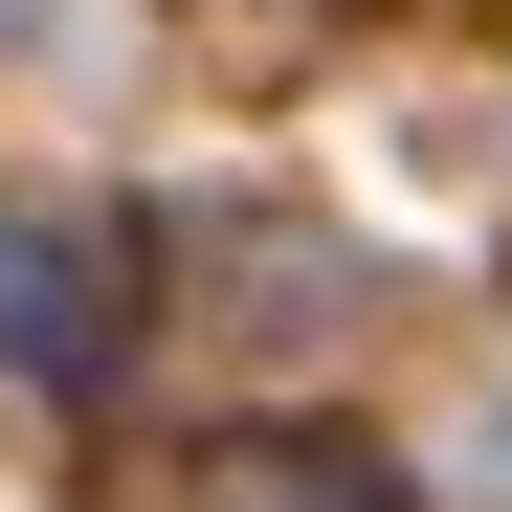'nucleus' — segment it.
<instances>
[{
    "instance_id": "nucleus-1",
    "label": "nucleus",
    "mask_w": 512,
    "mask_h": 512,
    "mask_svg": "<svg viewBox=\"0 0 512 512\" xmlns=\"http://www.w3.org/2000/svg\"><path fill=\"white\" fill-rule=\"evenodd\" d=\"M179 312L223 334V357H268V379H312V357H357V245H334L312 201H179Z\"/></svg>"
},
{
    "instance_id": "nucleus-2",
    "label": "nucleus",
    "mask_w": 512,
    "mask_h": 512,
    "mask_svg": "<svg viewBox=\"0 0 512 512\" xmlns=\"http://www.w3.org/2000/svg\"><path fill=\"white\" fill-rule=\"evenodd\" d=\"M134 290H156L134 223L0 201V379H23V401H112V379H134Z\"/></svg>"
},
{
    "instance_id": "nucleus-3",
    "label": "nucleus",
    "mask_w": 512,
    "mask_h": 512,
    "mask_svg": "<svg viewBox=\"0 0 512 512\" xmlns=\"http://www.w3.org/2000/svg\"><path fill=\"white\" fill-rule=\"evenodd\" d=\"M179 23V67H223V90H312L334 45H357V0H156Z\"/></svg>"
},
{
    "instance_id": "nucleus-4",
    "label": "nucleus",
    "mask_w": 512,
    "mask_h": 512,
    "mask_svg": "<svg viewBox=\"0 0 512 512\" xmlns=\"http://www.w3.org/2000/svg\"><path fill=\"white\" fill-rule=\"evenodd\" d=\"M245 490H268V512H423V490H401V468H357V446H268Z\"/></svg>"
},
{
    "instance_id": "nucleus-5",
    "label": "nucleus",
    "mask_w": 512,
    "mask_h": 512,
    "mask_svg": "<svg viewBox=\"0 0 512 512\" xmlns=\"http://www.w3.org/2000/svg\"><path fill=\"white\" fill-rule=\"evenodd\" d=\"M0 23H23V0H0Z\"/></svg>"
}]
</instances>
